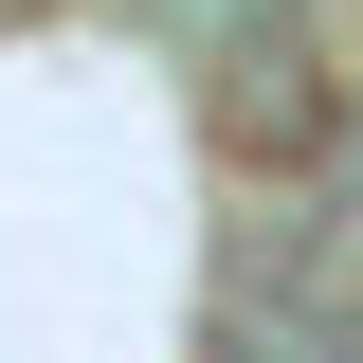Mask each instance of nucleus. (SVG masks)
Instances as JSON below:
<instances>
[{
	"label": "nucleus",
	"mask_w": 363,
	"mask_h": 363,
	"mask_svg": "<svg viewBox=\"0 0 363 363\" xmlns=\"http://www.w3.org/2000/svg\"><path fill=\"white\" fill-rule=\"evenodd\" d=\"M182 73H200V128H218L255 182L272 164H327V128H345V73H327L291 18H236V37H200Z\"/></svg>",
	"instance_id": "nucleus-1"
}]
</instances>
